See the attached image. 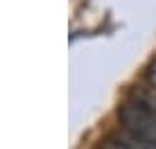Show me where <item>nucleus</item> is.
<instances>
[{
  "label": "nucleus",
  "instance_id": "nucleus-1",
  "mask_svg": "<svg viewBox=\"0 0 156 149\" xmlns=\"http://www.w3.org/2000/svg\"><path fill=\"white\" fill-rule=\"evenodd\" d=\"M118 120L122 129L129 133L143 138V140L156 142V113L149 111L138 99H129L118 109Z\"/></svg>",
  "mask_w": 156,
  "mask_h": 149
},
{
  "label": "nucleus",
  "instance_id": "nucleus-4",
  "mask_svg": "<svg viewBox=\"0 0 156 149\" xmlns=\"http://www.w3.org/2000/svg\"><path fill=\"white\" fill-rule=\"evenodd\" d=\"M145 79H147V84L149 86H156V59L149 63V68H147V72H145Z\"/></svg>",
  "mask_w": 156,
  "mask_h": 149
},
{
  "label": "nucleus",
  "instance_id": "nucleus-3",
  "mask_svg": "<svg viewBox=\"0 0 156 149\" xmlns=\"http://www.w3.org/2000/svg\"><path fill=\"white\" fill-rule=\"evenodd\" d=\"M133 99H138L140 104H145L149 111H154L156 113V86H140L133 90Z\"/></svg>",
  "mask_w": 156,
  "mask_h": 149
},
{
  "label": "nucleus",
  "instance_id": "nucleus-2",
  "mask_svg": "<svg viewBox=\"0 0 156 149\" xmlns=\"http://www.w3.org/2000/svg\"><path fill=\"white\" fill-rule=\"evenodd\" d=\"M102 149H156V142L143 140V138L122 129V133H113L106 138L102 142Z\"/></svg>",
  "mask_w": 156,
  "mask_h": 149
}]
</instances>
